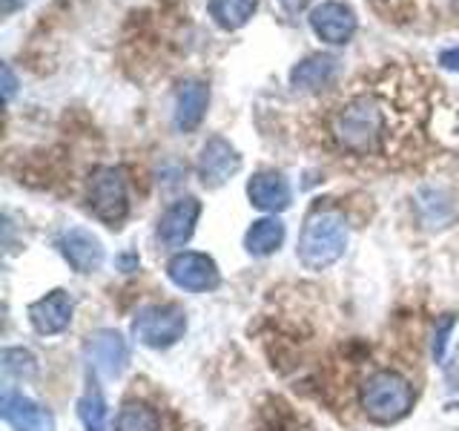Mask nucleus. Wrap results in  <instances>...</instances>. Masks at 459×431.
Segmentation results:
<instances>
[{"instance_id": "1a4fd4ad", "label": "nucleus", "mask_w": 459, "mask_h": 431, "mask_svg": "<svg viewBox=\"0 0 459 431\" xmlns=\"http://www.w3.org/2000/svg\"><path fill=\"white\" fill-rule=\"evenodd\" d=\"M241 167V155L221 136L210 138L198 155V179L207 187H221L230 176H236Z\"/></svg>"}, {"instance_id": "f03ea898", "label": "nucleus", "mask_w": 459, "mask_h": 431, "mask_svg": "<svg viewBox=\"0 0 459 431\" xmlns=\"http://www.w3.org/2000/svg\"><path fill=\"white\" fill-rule=\"evenodd\" d=\"M348 219L336 207H319L307 216L299 236V259L307 270H325L348 248Z\"/></svg>"}, {"instance_id": "0eeeda50", "label": "nucleus", "mask_w": 459, "mask_h": 431, "mask_svg": "<svg viewBox=\"0 0 459 431\" xmlns=\"http://www.w3.org/2000/svg\"><path fill=\"white\" fill-rule=\"evenodd\" d=\"M310 29L313 35L330 43V47H342L356 35V12L348 4H339V0H325L313 12H310Z\"/></svg>"}, {"instance_id": "20e7f679", "label": "nucleus", "mask_w": 459, "mask_h": 431, "mask_svg": "<svg viewBox=\"0 0 459 431\" xmlns=\"http://www.w3.org/2000/svg\"><path fill=\"white\" fill-rule=\"evenodd\" d=\"M186 330V313L184 308L164 302V305H147L135 313L133 334L147 348H169L176 345Z\"/></svg>"}, {"instance_id": "423d86ee", "label": "nucleus", "mask_w": 459, "mask_h": 431, "mask_svg": "<svg viewBox=\"0 0 459 431\" xmlns=\"http://www.w3.org/2000/svg\"><path fill=\"white\" fill-rule=\"evenodd\" d=\"M167 277L172 285L181 287V291H193V294L212 291V287L221 282L219 265H215L207 253H193V251L172 256L167 265Z\"/></svg>"}, {"instance_id": "9b49d317", "label": "nucleus", "mask_w": 459, "mask_h": 431, "mask_svg": "<svg viewBox=\"0 0 459 431\" xmlns=\"http://www.w3.org/2000/svg\"><path fill=\"white\" fill-rule=\"evenodd\" d=\"M0 414L14 431H55V417L40 402L29 400L18 391L6 388L4 402H0Z\"/></svg>"}, {"instance_id": "5701e85b", "label": "nucleus", "mask_w": 459, "mask_h": 431, "mask_svg": "<svg viewBox=\"0 0 459 431\" xmlns=\"http://www.w3.org/2000/svg\"><path fill=\"white\" fill-rule=\"evenodd\" d=\"M439 64H442L445 69H459V47L445 49V52L439 55Z\"/></svg>"}, {"instance_id": "dca6fc26", "label": "nucleus", "mask_w": 459, "mask_h": 431, "mask_svg": "<svg viewBox=\"0 0 459 431\" xmlns=\"http://www.w3.org/2000/svg\"><path fill=\"white\" fill-rule=\"evenodd\" d=\"M336 69H339V61L333 55H310L290 69V84L296 90H307V92L325 90V86L333 84Z\"/></svg>"}, {"instance_id": "f3484780", "label": "nucleus", "mask_w": 459, "mask_h": 431, "mask_svg": "<svg viewBox=\"0 0 459 431\" xmlns=\"http://www.w3.org/2000/svg\"><path fill=\"white\" fill-rule=\"evenodd\" d=\"M284 242V224L276 216H267V219L253 222V227L244 236V248H247L253 256H270L281 248Z\"/></svg>"}, {"instance_id": "412c9836", "label": "nucleus", "mask_w": 459, "mask_h": 431, "mask_svg": "<svg viewBox=\"0 0 459 431\" xmlns=\"http://www.w3.org/2000/svg\"><path fill=\"white\" fill-rule=\"evenodd\" d=\"M4 371L9 374V377H32V374L38 371V363H35V356L23 351V348H6L4 351Z\"/></svg>"}, {"instance_id": "9d476101", "label": "nucleus", "mask_w": 459, "mask_h": 431, "mask_svg": "<svg viewBox=\"0 0 459 431\" xmlns=\"http://www.w3.org/2000/svg\"><path fill=\"white\" fill-rule=\"evenodd\" d=\"M57 248H61L64 259L78 273H95L100 265H104V244L83 227L64 230V233L57 236Z\"/></svg>"}, {"instance_id": "f257e3e1", "label": "nucleus", "mask_w": 459, "mask_h": 431, "mask_svg": "<svg viewBox=\"0 0 459 431\" xmlns=\"http://www.w3.org/2000/svg\"><path fill=\"white\" fill-rule=\"evenodd\" d=\"M430 84L420 69L385 64L356 81L327 112V136L342 153L382 155L402 124L420 127L428 115Z\"/></svg>"}, {"instance_id": "393cba45", "label": "nucleus", "mask_w": 459, "mask_h": 431, "mask_svg": "<svg viewBox=\"0 0 459 431\" xmlns=\"http://www.w3.org/2000/svg\"><path fill=\"white\" fill-rule=\"evenodd\" d=\"M279 4H281V9H284L287 14H299L301 9H307L310 0H279Z\"/></svg>"}, {"instance_id": "39448f33", "label": "nucleus", "mask_w": 459, "mask_h": 431, "mask_svg": "<svg viewBox=\"0 0 459 431\" xmlns=\"http://www.w3.org/2000/svg\"><path fill=\"white\" fill-rule=\"evenodd\" d=\"M90 207L100 222L118 227L129 213L126 176L121 167H100L90 181Z\"/></svg>"}, {"instance_id": "a211bd4d", "label": "nucleus", "mask_w": 459, "mask_h": 431, "mask_svg": "<svg viewBox=\"0 0 459 431\" xmlns=\"http://www.w3.org/2000/svg\"><path fill=\"white\" fill-rule=\"evenodd\" d=\"M258 9V0H210V18L221 29H241Z\"/></svg>"}, {"instance_id": "aec40b11", "label": "nucleus", "mask_w": 459, "mask_h": 431, "mask_svg": "<svg viewBox=\"0 0 459 431\" xmlns=\"http://www.w3.org/2000/svg\"><path fill=\"white\" fill-rule=\"evenodd\" d=\"M78 417L86 431H107V400L98 388H90L78 400Z\"/></svg>"}, {"instance_id": "f8f14e48", "label": "nucleus", "mask_w": 459, "mask_h": 431, "mask_svg": "<svg viewBox=\"0 0 459 431\" xmlns=\"http://www.w3.org/2000/svg\"><path fill=\"white\" fill-rule=\"evenodd\" d=\"M198 216H201V201L186 196L172 201L167 207V213L161 216V224H158V233H161V242L167 248H184L186 242L193 239L195 233V224H198Z\"/></svg>"}, {"instance_id": "2eb2a0df", "label": "nucleus", "mask_w": 459, "mask_h": 431, "mask_svg": "<svg viewBox=\"0 0 459 431\" xmlns=\"http://www.w3.org/2000/svg\"><path fill=\"white\" fill-rule=\"evenodd\" d=\"M210 104V86L198 78H190L181 84V90L176 95V127L181 133H193V129L204 121Z\"/></svg>"}, {"instance_id": "a878e982", "label": "nucleus", "mask_w": 459, "mask_h": 431, "mask_svg": "<svg viewBox=\"0 0 459 431\" xmlns=\"http://www.w3.org/2000/svg\"><path fill=\"white\" fill-rule=\"evenodd\" d=\"M26 0H4V14H12L14 9H21Z\"/></svg>"}, {"instance_id": "ddd939ff", "label": "nucleus", "mask_w": 459, "mask_h": 431, "mask_svg": "<svg viewBox=\"0 0 459 431\" xmlns=\"http://www.w3.org/2000/svg\"><path fill=\"white\" fill-rule=\"evenodd\" d=\"M29 322L43 337H55L72 322V299L66 291H52L29 305Z\"/></svg>"}, {"instance_id": "7ed1b4c3", "label": "nucleus", "mask_w": 459, "mask_h": 431, "mask_svg": "<svg viewBox=\"0 0 459 431\" xmlns=\"http://www.w3.org/2000/svg\"><path fill=\"white\" fill-rule=\"evenodd\" d=\"M362 409L373 423H396L413 409V388L396 371H377L362 385Z\"/></svg>"}, {"instance_id": "6e6552de", "label": "nucleus", "mask_w": 459, "mask_h": 431, "mask_svg": "<svg viewBox=\"0 0 459 431\" xmlns=\"http://www.w3.org/2000/svg\"><path fill=\"white\" fill-rule=\"evenodd\" d=\"M83 354H86V363H90L100 377H118L129 363L126 339L118 330H98V334H92L90 342H86Z\"/></svg>"}, {"instance_id": "4468645a", "label": "nucleus", "mask_w": 459, "mask_h": 431, "mask_svg": "<svg viewBox=\"0 0 459 431\" xmlns=\"http://www.w3.org/2000/svg\"><path fill=\"white\" fill-rule=\"evenodd\" d=\"M247 196L253 207L264 213H281L290 207V184L276 170H262L247 181Z\"/></svg>"}, {"instance_id": "b1692460", "label": "nucleus", "mask_w": 459, "mask_h": 431, "mask_svg": "<svg viewBox=\"0 0 459 431\" xmlns=\"http://www.w3.org/2000/svg\"><path fill=\"white\" fill-rule=\"evenodd\" d=\"M14 86H18V81H14V75H12V66L4 64V98H6V101H12Z\"/></svg>"}, {"instance_id": "6ab92c4d", "label": "nucleus", "mask_w": 459, "mask_h": 431, "mask_svg": "<svg viewBox=\"0 0 459 431\" xmlns=\"http://www.w3.org/2000/svg\"><path fill=\"white\" fill-rule=\"evenodd\" d=\"M115 431H161V420H158V414L150 406H143V402H126L118 414Z\"/></svg>"}, {"instance_id": "4be33fe9", "label": "nucleus", "mask_w": 459, "mask_h": 431, "mask_svg": "<svg viewBox=\"0 0 459 431\" xmlns=\"http://www.w3.org/2000/svg\"><path fill=\"white\" fill-rule=\"evenodd\" d=\"M451 328H454V316L448 313V316H445V320L437 325V334H434V356H437V359H442V356H445V345H448Z\"/></svg>"}]
</instances>
